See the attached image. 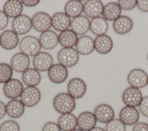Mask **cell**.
Listing matches in <instances>:
<instances>
[{"label":"cell","instance_id":"obj_1","mask_svg":"<svg viewBox=\"0 0 148 131\" xmlns=\"http://www.w3.org/2000/svg\"><path fill=\"white\" fill-rule=\"evenodd\" d=\"M54 110L61 114L72 113L76 107L75 99L68 93L61 92L55 96L53 100Z\"/></svg>","mask_w":148,"mask_h":131},{"label":"cell","instance_id":"obj_2","mask_svg":"<svg viewBox=\"0 0 148 131\" xmlns=\"http://www.w3.org/2000/svg\"><path fill=\"white\" fill-rule=\"evenodd\" d=\"M19 48L21 53L28 57H34L40 52L41 45L39 39L34 36H26L19 42Z\"/></svg>","mask_w":148,"mask_h":131},{"label":"cell","instance_id":"obj_3","mask_svg":"<svg viewBox=\"0 0 148 131\" xmlns=\"http://www.w3.org/2000/svg\"><path fill=\"white\" fill-rule=\"evenodd\" d=\"M57 59L61 65L68 68L75 66L79 60V54L73 48H62L57 53Z\"/></svg>","mask_w":148,"mask_h":131},{"label":"cell","instance_id":"obj_4","mask_svg":"<svg viewBox=\"0 0 148 131\" xmlns=\"http://www.w3.org/2000/svg\"><path fill=\"white\" fill-rule=\"evenodd\" d=\"M20 98L25 107H32L39 103L41 92L36 87H27L24 88Z\"/></svg>","mask_w":148,"mask_h":131},{"label":"cell","instance_id":"obj_5","mask_svg":"<svg viewBox=\"0 0 148 131\" xmlns=\"http://www.w3.org/2000/svg\"><path fill=\"white\" fill-rule=\"evenodd\" d=\"M31 20L32 27L37 32L43 33L50 30L51 27V17L46 12L35 13Z\"/></svg>","mask_w":148,"mask_h":131},{"label":"cell","instance_id":"obj_6","mask_svg":"<svg viewBox=\"0 0 148 131\" xmlns=\"http://www.w3.org/2000/svg\"><path fill=\"white\" fill-rule=\"evenodd\" d=\"M127 81L130 87L140 89L147 85L148 75L141 69H134L127 76Z\"/></svg>","mask_w":148,"mask_h":131},{"label":"cell","instance_id":"obj_7","mask_svg":"<svg viewBox=\"0 0 148 131\" xmlns=\"http://www.w3.org/2000/svg\"><path fill=\"white\" fill-rule=\"evenodd\" d=\"M139 89L132 87L127 88L122 93V100L126 106L136 107L139 106L143 99Z\"/></svg>","mask_w":148,"mask_h":131},{"label":"cell","instance_id":"obj_8","mask_svg":"<svg viewBox=\"0 0 148 131\" xmlns=\"http://www.w3.org/2000/svg\"><path fill=\"white\" fill-rule=\"evenodd\" d=\"M24 90L21 81L17 78H12L4 84L3 92L5 96L9 99H16L20 97Z\"/></svg>","mask_w":148,"mask_h":131},{"label":"cell","instance_id":"obj_9","mask_svg":"<svg viewBox=\"0 0 148 131\" xmlns=\"http://www.w3.org/2000/svg\"><path fill=\"white\" fill-rule=\"evenodd\" d=\"M68 93L75 99L82 98L86 93L87 85L83 80L74 77L69 80L67 85Z\"/></svg>","mask_w":148,"mask_h":131},{"label":"cell","instance_id":"obj_10","mask_svg":"<svg viewBox=\"0 0 148 131\" xmlns=\"http://www.w3.org/2000/svg\"><path fill=\"white\" fill-rule=\"evenodd\" d=\"M12 27L13 31L17 35H25L32 28V20L28 16L21 14L13 19Z\"/></svg>","mask_w":148,"mask_h":131},{"label":"cell","instance_id":"obj_11","mask_svg":"<svg viewBox=\"0 0 148 131\" xmlns=\"http://www.w3.org/2000/svg\"><path fill=\"white\" fill-rule=\"evenodd\" d=\"M53 58L51 54L47 52L40 51L34 57L32 63L34 68L39 72L48 71L53 65Z\"/></svg>","mask_w":148,"mask_h":131},{"label":"cell","instance_id":"obj_12","mask_svg":"<svg viewBox=\"0 0 148 131\" xmlns=\"http://www.w3.org/2000/svg\"><path fill=\"white\" fill-rule=\"evenodd\" d=\"M94 114L97 121L102 123L109 122L114 118L115 115L112 107L106 103H101L97 106L94 110Z\"/></svg>","mask_w":148,"mask_h":131},{"label":"cell","instance_id":"obj_13","mask_svg":"<svg viewBox=\"0 0 148 131\" xmlns=\"http://www.w3.org/2000/svg\"><path fill=\"white\" fill-rule=\"evenodd\" d=\"M139 113L136 107L124 106L119 112V119L125 125L132 126L138 122Z\"/></svg>","mask_w":148,"mask_h":131},{"label":"cell","instance_id":"obj_14","mask_svg":"<svg viewBox=\"0 0 148 131\" xmlns=\"http://www.w3.org/2000/svg\"><path fill=\"white\" fill-rule=\"evenodd\" d=\"M50 80L55 84H61L66 81L68 77L67 68L60 63H55L48 70Z\"/></svg>","mask_w":148,"mask_h":131},{"label":"cell","instance_id":"obj_15","mask_svg":"<svg viewBox=\"0 0 148 131\" xmlns=\"http://www.w3.org/2000/svg\"><path fill=\"white\" fill-rule=\"evenodd\" d=\"M18 35L13 30H6L0 35L1 46L5 50H12L19 44Z\"/></svg>","mask_w":148,"mask_h":131},{"label":"cell","instance_id":"obj_16","mask_svg":"<svg viewBox=\"0 0 148 131\" xmlns=\"http://www.w3.org/2000/svg\"><path fill=\"white\" fill-rule=\"evenodd\" d=\"M104 6L99 0H88L83 5V12L87 17L92 19L101 17Z\"/></svg>","mask_w":148,"mask_h":131},{"label":"cell","instance_id":"obj_17","mask_svg":"<svg viewBox=\"0 0 148 131\" xmlns=\"http://www.w3.org/2000/svg\"><path fill=\"white\" fill-rule=\"evenodd\" d=\"M77 126L79 129L83 131H89L94 127L97 120L94 113L85 111L81 113L77 117Z\"/></svg>","mask_w":148,"mask_h":131},{"label":"cell","instance_id":"obj_18","mask_svg":"<svg viewBox=\"0 0 148 131\" xmlns=\"http://www.w3.org/2000/svg\"><path fill=\"white\" fill-rule=\"evenodd\" d=\"M30 59L29 57L20 52L13 55L10 60V66L17 73H23L29 68Z\"/></svg>","mask_w":148,"mask_h":131},{"label":"cell","instance_id":"obj_19","mask_svg":"<svg viewBox=\"0 0 148 131\" xmlns=\"http://www.w3.org/2000/svg\"><path fill=\"white\" fill-rule=\"evenodd\" d=\"M71 18L64 12H57L51 17V26L58 32H63L71 27Z\"/></svg>","mask_w":148,"mask_h":131},{"label":"cell","instance_id":"obj_20","mask_svg":"<svg viewBox=\"0 0 148 131\" xmlns=\"http://www.w3.org/2000/svg\"><path fill=\"white\" fill-rule=\"evenodd\" d=\"M133 21L127 16H120L113 23V28L114 32L120 35L130 32L133 28Z\"/></svg>","mask_w":148,"mask_h":131},{"label":"cell","instance_id":"obj_21","mask_svg":"<svg viewBox=\"0 0 148 131\" xmlns=\"http://www.w3.org/2000/svg\"><path fill=\"white\" fill-rule=\"evenodd\" d=\"M113 47L112 38L106 34L97 36L94 39V48L99 54H107L112 51Z\"/></svg>","mask_w":148,"mask_h":131},{"label":"cell","instance_id":"obj_22","mask_svg":"<svg viewBox=\"0 0 148 131\" xmlns=\"http://www.w3.org/2000/svg\"><path fill=\"white\" fill-rule=\"evenodd\" d=\"M90 21L86 16L81 15L73 18L71 21V29L77 35H84L90 30Z\"/></svg>","mask_w":148,"mask_h":131},{"label":"cell","instance_id":"obj_23","mask_svg":"<svg viewBox=\"0 0 148 131\" xmlns=\"http://www.w3.org/2000/svg\"><path fill=\"white\" fill-rule=\"evenodd\" d=\"M41 47L45 50L54 49L58 43V35L53 31L49 30L41 33L39 36Z\"/></svg>","mask_w":148,"mask_h":131},{"label":"cell","instance_id":"obj_24","mask_svg":"<svg viewBox=\"0 0 148 131\" xmlns=\"http://www.w3.org/2000/svg\"><path fill=\"white\" fill-rule=\"evenodd\" d=\"M94 40L90 36L83 35L78 39L76 50L81 55H89L94 50Z\"/></svg>","mask_w":148,"mask_h":131},{"label":"cell","instance_id":"obj_25","mask_svg":"<svg viewBox=\"0 0 148 131\" xmlns=\"http://www.w3.org/2000/svg\"><path fill=\"white\" fill-rule=\"evenodd\" d=\"M3 11L9 18H15L21 15L23 11V4L18 0L6 1L3 7Z\"/></svg>","mask_w":148,"mask_h":131},{"label":"cell","instance_id":"obj_26","mask_svg":"<svg viewBox=\"0 0 148 131\" xmlns=\"http://www.w3.org/2000/svg\"><path fill=\"white\" fill-rule=\"evenodd\" d=\"M57 124L62 131H71L77 126V117L72 113L61 114Z\"/></svg>","mask_w":148,"mask_h":131},{"label":"cell","instance_id":"obj_27","mask_svg":"<svg viewBox=\"0 0 148 131\" xmlns=\"http://www.w3.org/2000/svg\"><path fill=\"white\" fill-rule=\"evenodd\" d=\"M6 105V114L12 118H19L24 113L25 106L17 99L10 100Z\"/></svg>","mask_w":148,"mask_h":131},{"label":"cell","instance_id":"obj_28","mask_svg":"<svg viewBox=\"0 0 148 131\" xmlns=\"http://www.w3.org/2000/svg\"><path fill=\"white\" fill-rule=\"evenodd\" d=\"M77 35L72 29H67L60 32L58 35V43L64 48H73L78 40Z\"/></svg>","mask_w":148,"mask_h":131},{"label":"cell","instance_id":"obj_29","mask_svg":"<svg viewBox=\"0 0 148 131\" xmlns=\"http://www.w3.org/2000/svg\"><path fill=\"white\" fill-rule=\"evenodd\" d=\"M22 80L27 87H36L41 81L39 72L35 68H29L22 74Z\"/></svg>","mask_w":148,"mask_h":131},{"label":"cell","instance_id":"obj_30","mask_svg":"<svg viewBox=\"0 0 148 131\" xmlns=\"http://www.w3.org/2000/svg\"><path fill=\"white\" fill-rule=\"evenodd\" d=\"M121 9L118 3L109 2L104 6L102 16L106 21H114L121 16Z\"/></svg>","mask_w":148,"mask_h":131},{"label":"cell","instance_id":"obj_31","mask_svg":"<svg viewBox=\"0 0 148 131\" xmlns=\"http://www.w3.org/2000/svg\"><path fill=\"white\" fill-rule=\"evenodd\" d=\"M108 28V21L102 17H97L90 21V29L93 34L97 36L105 35Z\"/></svg>","mask_w":148,"mask_h":131},{"label":"cell","instance_id":"obj_32","mask_svg":"<svg viewBox=\"0 0 148 131\" xmlns=\"http://www.w3.org/2000/svg\"><path fill=\"white\" fill-rule=\"evenodd\" d=\"M65 13L70 18H76L81 16L83 12V5L80 1L71 0L67 2L64 7Z\"/></svg>","mask_w":148,"mask_h":131},{"label":"cell","instance_id":"obj_33","mask_svg":"<svg viewBox=\"0 0 148 131\" xmlns=\"http://www.w3.org/2000/svg\"><path fill=\"white\" fill-rule=\"evenodd\" d=\"M13 70L10 65L0 63V83L5 84L12 78Z\"/></svg>","mask_w":148,"mask_h":131},{"label":"cell","instance_id":"obj_34","mask_svg":"<svg viewBox=\"0 0 148 131\" xmlns=\"http://www.w3.org/2000/svg\"><path fill=\"white\" fill-rule=\"evenodd\" d=\"M105 130L106 131H126V127L119 118H114L106 123Z\"/></svg>","mask_w":148,"mask_h":131},{"label":"cell","instance_id":"obj_35","mask_svg":"<svg viewBox=\"0 0 148 131\" xmlns=\"http://www.w3.org/2000/svg\"><path fill=\"white\" fill-rule=\"evenodd\" d=\"M0 131H20V126L16 121L9 119L0 125Z\"/></svg>","mask_w":148,"mask_h":131},{"label":"cell","instance_id":"obj_36","mask_svg":"<svg viewBox=\"0 0 148 131\" xmlns=\"http://www.w3.org/2000/svg\"><path fill=\"white\" fill-rule=\"evenodd\" d=\"M118 4L120 8L124 10H130L134 9L137 4L136 0H119Z\"/></svg>","mask_w":148,"mask_h":131},{"label":"cell","instance_id":"obj_37","mask_svg":"<svg viewBox=\"0 0 148 131\" xmlns=\"http://www.w3.org/2000/svg\"><path fill=\"white\" fill-rule=\"evenodd\" d=\"M140 113L145 117H148V96L143 98L139 106Z\"/></svg>","mask_w":148,"mask_h":131},{"label":"cell","instance_id":"obj_38","mask_svg":"<svg viewBox=\"0 0 148 131\" xmlns=\"http://www.w3.org/2000/svg\"><path fill=\"white\" fill-rule=\"evenodd\" d=\"M42 131H62L60 126L57 124L53 121H49L46 122L43 126Z\"/></svg>","mask_w":148,"mask_h":131},{"label":"cell","instance_id":"obj_39","mask_svg":"<svg viewBox=\"0 0 148 131\" xmlns=\"http://www.w3.org/2000/svg\"><path fill=\"white\" fill-rule=\"evenodd\" d=\"M9 17L2 10H0V31L5 29L8 25Z\"/></svg>","mask_w":148,"mask_h":131},{"label":"cell","instance_id":"obj_40","mask_svg":"<svg viewBox=\"0 0 148 131\" xmlns=\"http://www.w3.org/2000/svg\"><path fill=\"white\" fill-rule=\"evenodd\" d=\"M136 6L141 12H148V0H138L137 1Z\"/></svg>","mask_w":148,"mask_h":131},{"label":"cell","instance_id":"obj_41","mask_svg":"<svg viewBox=\"0 0 148 131\" xmlns=\"http://www.w3.org/2000/svg\"><path fill=\"white\" fill-rule=\"evenodd\" d=\"M132 131H148V123L144 122H139L134 125Z\"/></svg>","mask_w":148,"mask_h":131},{"label":"cell","instance_id":"obj_42","mask_svg":"<svg viewBox=\"0 0 148 131\" xmlns=\"http://www.w3.org/2000/svg\"><path fill=\"white\" fill-rule=\"evenodd\" d=\"M22 3L27 7H34L40 3L39 0H23L21 1Z\"/></svg>","mask_w":148,"mask_h":131},{"label":"cell","instance_id":"obj_43","mask_svg":"<svg viewBox=\"0 0 148 131\" xmlns=\"http://www.w3.org/2000/svg\"><path fill=\"white\" fill-rule=\"evenodd\" d=\"M6 114V105L0 100V119H2Z\"/></svg>","mask_w":148,"mask_h":131},{"label":"cell","instance_id":"obj_44","mask_svg":"<svg viewBox=\"0 0 148 131\" xmlns=\"http://www.w3.org/2000/svg\"><path fill=\"white\" fill-rule=\"evenodd\" d=\"M89 131H106L105 129H104L103 128L99 127V126H95L94 128H92V129H91Z\"/></svg>","mask_w":148,"mask_h":131},{"label":"cell","instance_id":"obj_45","mask_svg":"<svg viewBox=\"0 0 148 131\" xmlns=\"http://www.w3.org/2000/svg\"><path fill=\"white\" fill-rule=\"evenodd\" d=\"M71 131H83V130H81V129H74V130H71Z\"/></svg>","mask_w":148,"mask_h":131},{"label":"cell","instance_id":"obj_46","mask_svg":"<svg viewBox=\"0 0 148 131\" xmlns=\"http://www.w3.org/2000/svg\"><path fill=\"white\" fill-rule=\"evenodd\" d=\"M147 61H148V54H147Z\"/></svg>","mask_w":148,"mask_h":131},{"label":"cell","instance_id":"obj_47","mask_svg":"<svg viewBox=\"0 0 148 131\" xmlns=\"http://www.w3.org/2000/svg\"><path fill=\"white\" fill-rule=\"evenodd\" d=\"M0 46H1V43H0Z\"/></svg>","mask_w":148,"mask_h":131},{"label":"cell","instance_id":"obj_48","mask_svg":"<svg viewBox=\"0 0 148 131\" xmlns=\"http://www.w3.org/2000/svg\"><path fill=\"white\" fill-rule=\"evenodd\" d=\"M147 85H148V83H147Z\"/></svg>","mask_w":148,"mask_h":131}]
</instances>
